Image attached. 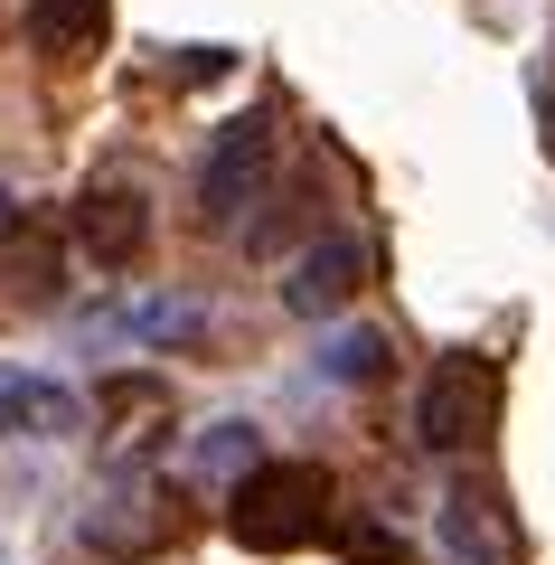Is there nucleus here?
Instances as JSON below:
<instances>
[{
	"mask_svg": "<svg viewBox=\"0 0 555 565\" xmlns=\"http://www.w3.org/2000/svg\"><path fill=\"white\" fill-rule=\"evenodd\" d=\"M226 527H236L255 556H292L330 527V471L320 462H255L226 500Z\"/></svg>",
	"mask_w": 555,
	"mask_h": 565,
	"instance_id": "1",
	"label": "nucleus"
},
{
	"mask_svg": "<svg viewBox=\"0 0 555 565\" xmlns=\"http://www.w3.org/2000/svg\"><path fill=\"white\" fill-rule=\"evenodd\" d=\"M499 424V359L480 349H452V359L424 377V405H415V444L424 452H480Z\"/></svg>",
	"mask_w": 555,
	"mask_h": 565,
	"instance_id": "2",
	"label": "nucleus"
},
{
	"mask_svg": "<svg viewBox=\"0 0 555 565\" xmlns=\"http://www.w3.org/2000/svg\"><path fill=\"white\" fill-rule=\"evenodd\" d=\"M434 546H442V565H527V527H517L509 490L480 481V471H461V481L442 490Z\"/></svg>",
	"mask_w": 555,
	"mask_h": 565,
	"instance_id": "3",
	"label": "nucleus"
},
{
	"mask_svg": "<svg viewBox=\"0 0 555 565\" xmlns=\"http://www.w3.org/2000/svg\"><path fill=\"white\" fill-rule=\"evenodd\" d=\"M264 180H274V132L245 114V122H226V132H217V151H207V170H199V217L226 236V226L264 199Z\"/></svg>",
	"mask_w": 555,
	"mask_h": 565,
	"instance_id": "4",
	"label": "nucleus"
},
{
	"mask_svg": "<svg viewBox=\"0 0 555 565\" xmlns=\"http://www.w3.org/2000/svg\"><path fill=\"white\" fill-rule=\"evenodd\" d=\"M170 537H179V509H170V490H151V481H122L114 500L85 509V546H95V556H114V565L160 556Z\"/></svg>",
	"mask_w": 555,
	"mask_h": 565,
	"instance_id": "5",
	"label": "nucleus"
},
{
	"mask_svg": "<svg viewBox=\"0 0 555 565\" xmlns=\"http://www.w3.org/2000/svg\"><path fill=\"white\" fill-rule=\"evenodd\" d=\"M76 245L104 274H122V264L151 245V199H141V180H85L76 189Z\"/></svg>",
	"mask_w": 555,
	"mask_h": 565,
	"instance_id": "6",
	"label": "nucleus"
},
{
	"mask_svg": "<svg viewBox=\"0 0 555 565\" xmlns=\"http://www.w3.org/2000/svg\"><path fill=\"white\" fill-rule=\"evenodd\" d=\"M367 236H320L292 255V274H282V311H301V321H330V311L357 302V282H367Z\"/></svg>",
	"mask_w": 555,
	"mask_h": 565,
	"instance_id": "7",
	"label": "nucleus"
},
{
	"mask_svg": "<svg viewBox=\"0 0 555 565\" xmlns=\"http://www.w3.org/2000/svg\"><path fill=\"white\" fill-rule=\"evenodd\" d=\"M0 424H29V434L57 444V434H76V424H85V405L66 396L57 377H20V367H10V377H0Z\"/></svg>",
	"mask_w": 555,
	"mask_h": 565,
	"instance_id": "8",
	"label": "nucleus"
},
{
	"mask_svg": "<svg viewBox=\"0 0 555 565\" xmlns=\"http://www.w3.org/2000/svg\"><path fill=\"white\" fill-rule=\"evenodd\" d=\"M29 39L39 57H85L104 39V0H29Z\"/></svg>",
	"mask_w": 555,
	"mask_h": 565,
	"instance_id": "9",
	"label": "nucleus"
},
{
	"mask_svg": "<svg viewBox=\"0 0 555 565\" xmlns=\"http://www.w3.org/2000/svg\"><path fill=\"white\" fill-rule=\"evenodd\" d=\"M386 359H396V340H386V330H339V340H320V377H330V386L386 377Z\"/></svg>",
	"mask_w": 555,
	"mask_h": 565,
	"instance_id": "10",
	"label": "nucleus"
},
{
	"mask_svg": "<svg viewBox=\"0 0 555 565\" xmlns=\"http://www.w3.org/2000/svg\"><path fill=\"white\" fill-rule=\"evenodd\" d=\"M114 330H132V340H199V302H179V292H160V302H132Z\"/></svg>",
	"mask_w": 555,
	"mask_h": 565,
	"instance_id": "11",
	"label": "nucleus"
},
{
	"mask_svg": "<svg viewBox=\"0 0 555 565\" xmlns=\"http://www.w3.org/2000/svg\"><path fill=\"white\" fill-rule=\"evenodd\" d=\"M255 462H264L255 424H236V415H226V424H207V434H199V471H236V481H245Z\"/></svg>",
	"mask_w": 555,
	"mask_h": 565,
	"instance_id": "12",
	"label": "nucleus"
},
{
	"mask_svg": "<svg viewBox=\"0 0 555 565\" xmlns=\"http://www.w3.org/2000/svg\"><path fill=\"white\" fill-rule=\"evenodd\" d=\"M349 556L357 565H386V556H405V537H386V527H349Z\"/></svg>",
	"mask_w": 555,
	"mask_h": 565,
	"instance_id": "13",
	"label": "nucleus"
},
{
	"mask_svg": "<svg viewBox=\"0 0 555 565\" xmlns=\"http://www.w3.org/2000/svg\"><path fill=\"white\" fill-rule=\"evenodd\" d=\"M10 226H20V199H10V189H0V245H10Z\"/></svg>",
	"mask_w": 555,
	"mask_h": 565,
	"instance_id": "14",
	"label": "nucleus"
},
{
	"mask_svg": "<svg viewBox=\"0 0 555 565\" xmlns=\"http://www.w3.org/2000/svg\"><path fill=\"white\" fill-rule=\"evenodd\" d=\"M0 434H10V424H0Z\"/></svg>",
	"mask_w": 555,
	"mask_h": 565,
	"instance_id": "15",
	"label": "nucleus"
}]
</instances>
